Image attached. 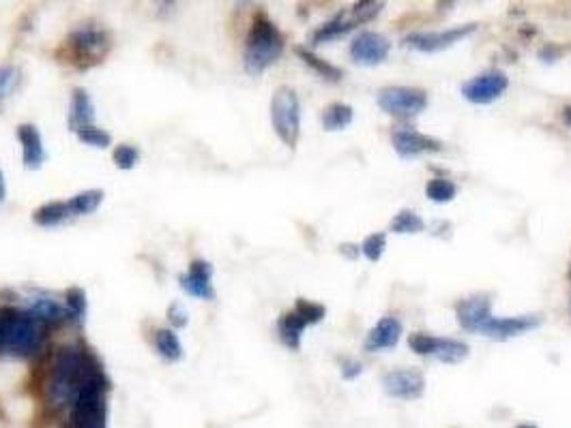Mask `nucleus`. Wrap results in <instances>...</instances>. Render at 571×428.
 I'll list each match as a JSON object with an SVG mask.
<instances>
[{
    "label": "nucleus",
    "mask_w": 571,
    "mask_h": 428,
    "mask_svg": "<svg viewBox=\"0 0 571 428\" xmlns=\"http://www.w3.org/2000/svg\"><path fill=\"white\" fill-rule=\"evenodd\" d=\"M101 370L103 366L97 360V356L84 345H79V342L60 347L52 358L50 375L46 381L48 407L54 411L67 407L71 409L79 390L84 388V383Z\"/></svg>",
    "instance_id": "obj_1"
},
{
    "label": "nucleus",
    "mask_w": 571,
    "mask_h": 428,
    "mask_svg": "<svg viewBox=\"0 0 571 428\" xmlns=\"http://www.w3.org/2000/svg\"><path fill=\"white\" fill-rule=\"evenodd\" d=\"M283 54V34L279 28L264 15L258 13L248 39H245V52H243V67L250 75H262L271 65L279 60Z\"/></svg>",
    "instance_id": "obj_2"
},
{
    "label": "nucleus",
    "mask_w": 571,
    "mask_h": 428,
    "mask_svg": "<svg viewBox=\"0 0 571 428\" xmlns=\"http://www.w3.org/2000/svg\"><path fill=\"white\" fill-rule=\"evenodd\" d=\"M46 328L39 319H34L30 313L24 309H11L7 307L5 315V328H3V342H0V349L20 356V358H30L34 356L41 345L46 340Z\"/></svg>",
    "instance_id": "obj_3"
},
{
    "label": "nucleus",
    "mask_w": 571,
    "mask_h": 428,
    "mask_svg": "<svg viewBox=\"0 0 571 428\" xmlns=\"http://www.w3.org/2000/svg\"><path fill=\"white\" fill-rule=\"evenodd\" d=\"M271 124L275 135L295 148L301 135V101L290 86H279L271 99Z\"/></svg>",
    "instance_id": "obj_4"
},
{
    "label": "nucleus",
    "mask_w": 571,
    "mask_h": 428,
    "mask_svg": "<svg viewBox=\"0 0 571 428\" xmlns=\"http://www.w3.org/2000/svg\"><path fill=\"white\" fill-rule=\"evenodd\" d=\"M67 48L71 52L73 62H77L79 67H91L105 58V54L112 48V39L110 32L103 28L82 26L69 34Z\"/></svg>",
    "instance_id": "obj_5"
},
{
    "label": "nucleus",
    "mask_w": 571,
    "mask_h": 428,
    "mask_svg": "<svg viewBox=\"0 0 571 428\" xmlns=\"http://www.w3.org/2000/svg\"><path fill=\"white\" fill-rule=\"evenodd\" d=\"M378 105L395 118H415L428 107V95L411 86H389L378 93Z\"/></svg>",
    "instance_id": "obj_6"
},
{
    "label": "nucleus",
    "mask_w": 571,
    "mask_h": 428,
    "mask_svg": "<svg viewBox=\"0 0 571 428\" xmlns=\"http://www.w3.org/2000/svg\"><path fill=\"white\" fill-rule=\"evenodd\" d=\"M507 88L509 77L503 71H487L462 83V97L475 105H487L501 99Z\"/></svg>",
    "instance_id": "obj_7"
},
{
    "label": "nucleus",
    "mask_w": 571,
    "mask_h": 428,
    "mask_svg": "<svg viewBox=\"0 0 571 428\" xmlns=\"http://www.w3.org/2000/svg\"><path fill=\"white\" fill-rule=\"evenodd\" d=\"M475 30H477L475 24H464V26H456V28L438 30V32H413L411 36H406V46L417 50V52L434 54V52H442L447 48L456 46L458 41L473 34Z\"/></svg>",
    "instance_id": "obj_8"
},
{
    "label": "nucleus",
    "mask_w": 571,
    "mask_h": 428,
    "mask_svg": "<svg viewBox=\"0 0 571 428\" xmlns=\"http://www.w3.org/2000/svg\"><path fill=\"white\" fill-rule=\"evenodd\" d=\"M389 52H391V41L372 30H363L350 43V58L357 65H365V67L380 65L383 60H387Z\"/></svg>",
    "instance_id": "obj_9"
},
{
    "label": "nucleus",
    "mask_w": 571,
    "mask_h": 428,
    "mask_svg": "<svg viewBox=\"0 0 571 428\" xmlns=\"http://www.w3.org/2000/svg\"><path fill=\"white\" fill-rule=\"evenodd\" d=\"M213 274H215V268L211 262L207 260H193L189 270L185 274L179 276V283H181V289L191 295V297H198V300H215L217 297V291L213 287Z\"/></svg>",
    "instance_id": "obj_10"
},
{
    "label": "nucleus",
    "mask_w": 571,
    "mask_h": 428,
    "mask_svg": "<svg viewBox=\"0 0 571 428\" xmlns=\"http://www.w3.org/2000/svg\"><path fill=\"white\" fill-rule=\"evenodd\" d=\"M383 388L391 399L413 401V399H419L423 394L425 377L419 370H411V368L391 370L383 379Z\"/></svg>",
    "instance_id": "obj_11"
},
{
    "label": "nucleus",
    "mask_w": 571,
    "mask_h": 428,
    "mask_svg": "<svg viewBox=\"0 0 571 428\" xmlns=\"http://www.w3.org/2000/svg\"><path fill=\"white\" fill-rule=\"evenodd\" d=\"M391 144H393V150L402 159H413L425 152H438L442 148L438 140L423 135L411 126H397L391 133Z\"/></svg>",
    "instance_id": "obj_12"
},
{
    "label": "nucleus",
    "mask_w": 571,
    "mask_h": 428,
    "mask_svg": "<svg viewBox=\"0 0 571 428\" xmlns=\"http://www.w3.org/2000/svg\"><path fill=\"white\" fill-rule=\"evenodd\" d=\"M541 323V319L537 315H520V317H489L483 328L479 330L483 336H489L494 340H507L513 336H520L528 330H533Z\"/></svg>",
    "instance_id": "obj_13"
},
{
    "label": "nucleus",
    "mask_w": 571,
    "mask_h": 428,
    "mask_svg": "<svg viewBox=\"0 0 571 428\" xmlns=\"http://www.w3.org/2000/svg\"><path fill=\"white\" fill-rule=\"evenodd\" d=\"M18 140L22 144V163L26 169L37 171L44 167L48 161V152L44 146V138H41L39 128L30 122H24L18 126Z\"/></svg>",
    "instance_id": "obj_14"
},
{
    "label": "nucleus",
    "mask_w": 571,
    "mask_h": 428,
    "mask_svg": "<svg viewBox=\"0 0 571 428\" xmlns=\"http://www.w3.org/2000/svg\"><path fill=\"white\" fill-rule=\"evenodd\" d=\"M456 317L458 323L468 330V332H479L483 323L492 317V302H489L487 295H475L460 300L456 305Z\"/></svg>",
    "instance_id": "obj_15"
},
{
    "label": "nucleus",
    "mask_w": 571,
    "mask_h": 428,
    "mask_svg": "<svg viewBox=\"0 0 571 428\" xmlns=\"http://www.w3.org/2000/svg\"><path fill=\"white\" fill-rule=\"evenodd\" d=\"M97 118V107L91 99V95L84 88H73L71 103H69V128L79 131V128L93 126Z\"/></svg>",
    "instance_id": "obj_16"
},
{
    "label": "nucleus",
    "mask_w": 571,
    "mask_h": 428,
    "mask_svg": "<svg viewBox=\"0 0 571 428\" xmlns=\"http://www.w3.org/2000/svg\"><path fill=\"white\" fill-rule=\"evenodd\" d=\"M402 336V321L395 317H383L367 334L365 340V349L367 352H383V349H393L397 345V340Z\"/></svg>",
    "instance_id": "obj_17"
},
{
    "label": "nucleus",
    "mask_w": 571,
    "mask_h": 428,
    "mask_svg": "<svg viewBox=\"0 0 571 428\" xmlns=\"http://www.w3.org/2000/svg\"><path fill=\"white\" fill-rule=\"evenodd\" d=\"M24 311L30 313L34 319H39L44 326H56V323H63V321L71 319L65 305L56 302L54 297H46V295L30 300V305Z\"/></svg>",
    "instance_id": "obj_18"
},
{
    "label": "nucleus",
    "mask_w": 571,
    "mask_h": 428,
    "mask_svg": "<svg viewBox=\"0 0 571 428\" xmlns=\"http://www.w3.org/2000/svg\"><path fill=\"white\" fill-rule=\"evenodd\" d=\"M307 323L301 319V315L293 309L288 313H283L279 319H277V334H279V340L283 342L286 347L297 352L301 347V338H303V332H305Z\"/></svg>",
    "instance_id": "obj_19"
},
{
    "label": "nucleus",
    "mask_w": 571,
    "mask_h": 428,
    "mask_svg": "<svg viewBox=\"0 0 571 428\" xmlns=\"http://www.w3.org/2000/svg\"><path fill=\"white\" fill-rule=\"evenodd\" d=\"M69 219H73L69 210V201H48L32 212V221L39 227H58L67 223Z\"/></svg>",
    "instance_id": "obj_20"
},
{
    "label": "nucleus",
    "mask_w": 571,
    "mask_h": 428,
    "mask_svg": "<svg viewBox=\"0 0 571 428\" xmlns=\"http://www.w3.org/2000/svg\"><path fill=\"white\" fill-rule=\"evenodd\" d=\"M155 349L166 362H179L183 358V342L172 328H159L155 332Z\"/></svg>",
    "instance_id": "obj_21"
},
{
    "label": "nucleus",
    "mask_w": 571,
    "mask_h": 428,
    "mask_svg": "<svg viewBox=\"0 0 571 428\" xmlns=\"http://www.w3.org/2000/svg\"><path fill=\"white\" fill-rule=\"evenodd\" d=\"M101 201H103V191H99V189H89V191H82V193L73 195L69 199L71 217H89V214L97 212Z\"/></svg>",
    "instance_id": "obj_22"
},
{
    "label": "nucleus",
    "mask_w": 571,
    "mask_h": 428,
    "mask_svg": "<svg viewBox=\"0 0 571 428\" xmlns=\"http://www.w3.org/2000/svg\"><path fill=\"white\" fill-rule=\"evenodd\" d=\"M354 118V112L346 103H331L322 112V126L324 131H342Z\"/></svg>",
    "instance_id": "obj_23"
},
{
    "label": "nucleus",
    "mask_w": 571,
    "mask_h": 428,
    "mask_svg": "<svg viewBox=\"0 0 571 428\" xmlns=\"http://www.w3.org/2000/svg\"><path fill=\"white\" fill-rule=\"evenodd\" d=\"M354 28V22L344 20V18H335L331 22H326L324 26H320L314 34H312V46H322L326 41H333L344 36L346 32H350Z\"/></svg>",
    "instance_id": "obj_24"
},
{
    "label": "nucleus",
    "mask_w": 571,
    "mask_h": 428,
    "mask_svg": "<svg viewBox=\"0 0 571 428\" xmlns=\"http://www.w3.org/2000/svg\"><path fill=\"white\" fill-rule=\"evenodd\" d=\"M297 54H299V58L307 65V67H312L318 75H322L324 79H333V81H338V79H342V69L340 67H335V65H331V62H326V60H322L320 56H316L314 52H309L307 48H297L295 50Z\"/></svg>",
    "instance_id": "obj_25"
},
{
    "label": "nucleus",
    "mask_w": 571,
    "mask_h": 428,
    "mask_svg": "<svg viewBox=\"0 0 571 428\" xmlns=\"http://www.w3.org/2000/svg\"><path fill=\"white\" fill-rule=\"evenodd\" d=\"M65 309L69 311V317L75 323H82L86 319L89 302H86V291L82 287H69L65 291Z\"/></svg>",
    "instance_id": "obj_26"
},
{
    "label": "nucleus",
    "mask_w": 571,
    "mask_h": 428,
    "mask_svg": "<svg viewBox=\"0 0 571 428\" xmlns=\"http://www.w3.org/2000/svg\"><path fill=\"white\" fill-rule=\"evenodd\" d=\"M425 229V221L413 210H399L391 219V232L395 234H419Z\"/></svg>",
    "instance_id": "obj_27"
},
{
    "label": "nucleus",
    "mask_w": 571,
    "mask_h": 428,
    "mask_svg": "<svg viewBox=\"0 0 571 428\" xmlns=\"http://www.w3.org/2000/svg\"><path fill=\"white\" fill-rule=\"evenodd\" d=\"M468 356V345L456 338H442V345L434 358H438L444 364H458Z\"/></svg>",
    "instance_id": "obj_28"
},
{
    "label": "nucleus",
    "mask_w": 571,
    "mask_h": 428,
    "mask_svg": "<svg viewBox=\"0 0 571 428\" xmlns=\"http://www.w3.org/2000/svg\"><path fill=\"white\" fill-rule=\"evenodd\" d=\"M440 345H442L440 336H432V334H425V332H415V334L408 336V347H411L419 356H436Z\"/></svg>",
    "instance_id": "obj_29"
},
{
    "label": "nucleus",
    "mask_w": 571,
    "mask_h": 428,
    "mask_svg": "<svg viewBox=\"0 0 571 428\" xmlns=\"http://www.w3.org/2000/svg\"><path fill=\"white\" fill-rule=\"evenodd\" d=\"M458 193V187L449 180V178H432L425 187V195L428 199L436 201V203H447L451 201Z\"/></svg>",
    "instance_id": "obj_30"
},
{
    "label": "nucleus",
    "mask_w": 571,
    "mask_h": 428,
    "mask_svg": "<svg viewBox=\"0 0 571 428\" xmlns=\"http://www.w3.org/2000/svg\"><path fill=\"white\" fill-rule=\"evenodd\" d=\"M77 140L86 146H93V148H99V150H105L112 146V135L105 131V128H99V126H86V128H79L75 133Z\"/></svg>",
    "instance_id": "obj_31"
},
{
    "label": "nucleus",
    "mask_w": 571,
    "mask_h": 428,
    "mask_svg": "<svg viewBox=\"0 0 571 428\" xmlns=\"http://www.w3.org/2000/svg\"><path fill=\"white\" fill-rule=\"evenodd\" d=\"M112 161L118 169L122 171H129L138 165L140 161V150L131 144H118L112 152Z\"/></svg>",
    "instance_id": "obj_32"
},
{
    "label": "nucleus",
    "mask_w": 571,
    "mask_h": 428,
    "mask_svg": "<svg viewBox=\"0 0 571 428\" xmlns=\"http://www.w3.org/2000/svg\"><path fill=\"white\" fill-rule=\"evenodd\" d=\"M295 311L301 315V319L307 323V326H314V323H320L326 315V309L318 302H312V300H305V297H299L295 302Z\"/></svg>",
    "instance_id": "obj_33"
},
{
    "label": "nucleus",
    "mask_w": 571,
    "mask_h": 428,
    "mask_svg": "<svg viewBox=\"0 0 571 428\" xmlns=\"http://www.w3.org/2000/svg\"><path fill=\"white\" fill-rule=\"evenodd\" d=\"M385 246H387V234L383 232H376L372 236H367L361 244V253L367 257L370 262H378L383 253H385Z\"/></svg>",
    "instance_id": "obj_34"
},
{
    "label": "nucleus",
    "mask_w": 571,
    "mask_h": 428,
    "mask_svg": "<svg viewBox=\"0 0 571 428\" xmlns=\"http://www.w3.org/2000/svg\"><path fill=\"white\" fill-rule=\"evenodd\" d=\"M18 79H20V73L15 67H11V65L0 67V101H5L13 93V88L18 86Z\"/></svg>",
    "instance_id": "obj_35"
},
{
    "label": "nucleus",
    "mask_w": 571,
    "mask_h": 428,
    "mask_svg": "<svg viewBox=\"0 0 571 428\" xmlns=\"http://www.w3.org/2000/svg\"><path fill=\"white\" fill-rule=\"evenodd\" d=\"M383 9H385L383 3H357L354 9H352V22H354V24L372 22Z\"/></svg>",
    "instance_id": "obj_36"
},
{
    "label": "nucleus",
    "mask_w": 571,
    "mask_h": 428,
    "mask_svg": "<svg viewBox=\"0 0 571 428\" xmlns=\"http://www.w3.org/2000/svg\"><path fill=\"white\" fill-rule=\"evenodd\" d=\"M166 315H168L170 326L177 328V330H183V328L189 323V313H187V309H185L181 302H172V305L168 307Z\"/></svg>",
    "instance_id": "obj_37"
},
{
    "label": "nucleus",
    "mask_w": 571,
    "mask_h": 428,
    "mask_svg": "<svg viewBox=\"0 0 571 428\" xmlns=\"http://www.w3.org/2000/svg\"><path fill=\"white\" fill-rule=\"evenodd\" d=\"M361 370H363V366L359 364V362H354V360H348V362H344L342 364V377L344 379H354V377H359L361 375Z\"/></svg>",
    "instance_id": "obj_38"
},
{
    "label": "nucleus",
    "mask_w": 571,
    "mask_h": 428,
    "mask_svg": "<svg viewBox=\"0 0 571 428\" xmlns=\"http://www.w3.org/2000/svg\"><path fill=\"white\" fill-rule=\"evenodd\" d=\"M5 197H7V182H5V174L0 171V203L5 201Z\"/></svg>",
    "instance_id": "obj_39"
},
{
    "label": "nucleus",
    "mask_w": 571,
    "mask_h": 428,
    "mask_svg": "<svg viewBox=\"0 0 571 428\" xmlns=\"http://www.w3.org/2000/svg\"><path fill=\"white\" fill-rule=\"evenodd\" d=\"M563 118H565V124H567V126H571V105H567V107H565Z\"/></svg>",
    "instance_id": "obj_40"
},
{
    "label": "nucleus",
    "mask_w": 571,
    "mask_h": 428,
    "mask_svg": "<svg viewBox=\"0 0 571 428\" xmlns=\"http://www.w3.org/2000/svg\"><path fill=\"white\" fill-rule=\"evenodd\" d=\"M518 428H535V426H530V424H522V426H518Z\"/></svg>",
    "instance_id": "obj_41"
}]
</instances>
